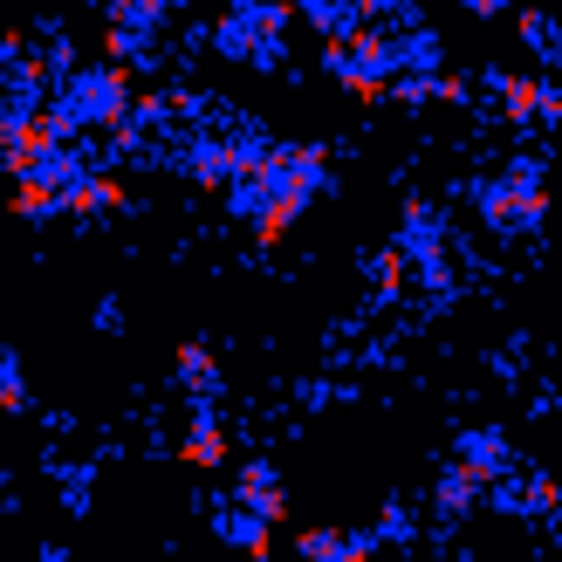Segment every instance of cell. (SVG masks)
Returning a JSON list of instances; mask_svg holds the SVG:
<instances>
[{
	"mask_svg": "<svg viewBox=\"0 0 562 562\" xmlns=\"http://www.w3.org/2000/svg\"><path fill=\"white\" fill-rule=\"evenodd\" d=\"M481 82L494 90V103H501V124H508V131H528V124H536V110H542V90H549V76H521V69H487Z\"/></svg>",
	"mask_w": 562,
	"mask_h": 562,
	"instance_id": "ba28073f",
	"label": "cell"
},
{
	"mask_svg": "<svg viewBox=\"0 0 562 562\" xmlns=\"http://www.w3.org/2000/svg\"><path fill=\"white\" fill-rule=\"evenodd\" d=\"M63 213L69 220H103V213H131V186L124 172H110V165H90L69 192H63Z\"/></svg>",
	"mask_w": 562,
	"mask_h": 562,
	"instance_id": "8992f818",
	"label": "cell"
},
{
	"mask_svg": "<svg viewBox=\"0 0 562 562\" xmlns=\"http://www.w3.org/2000/svg\"><path fill=\"white\" fill-rule=\"evenodd\" d=\"M27 412V378H21V357L0 350V418H21Z\"/></svg>",
	"mask_w": 562,
	"mask_h": 562,
	"instance_id": "ac0fdd59",
	"label": "cell"
},
{
	"mask_svg": "<svg viewBox=\"0 0 562 562\" xmlns=\"http://www.w3.org/2000/svg\"><path fill=\"white\" fill-rule=\"evenodd\" d=\"M21 55H27V35H21V27H0V76H8Z\"/></svg>",
	"mask_w": 562,
	"mask_h": 562,
	"instance_id": "cb8c5ba5",
	"label": "cell"
},
{
	"mask_svg": "<svg viewBox=\"0 0 562 562\" xmlns=\"http://www.w3.org/2000/svg\"><path fill=\"white\" fill-rule=\"evenodd\" d=\"M8 213L14 220H27V227H42V220H55L63 213V200L42 186V179H14V192H8Z\"/></svg>",
	"mask_w": 562,
	"mask_h": 562,
	"instance_id": "9a60e30c",
	"label": "cell"
},
{
	"mask_svg": "<svg viewBox=\"0 0 562 562\" xmlns=\"http://www.w3.org/2000/svg\"><path fill=\"white\" fill-rule=\"evenodd\" d=\"M234 508L261 515L268 528H281V521H289V487H281V473H274L268 460H247V467H234Z\"/></svg>",
	"mask_w": 562,
	"mask_h": 562,
	"instance_id": "52a82bcc",
	"label": "cell"
},
{
	"mask_svg": "<svg viewBox=\"0 0 562 562\" xmlns=\"http://www.w3.org/2000/svg\"><path fill=\"white\" fill-rule=\"evenodd\" d=\"M289 8L281 0H255V8H227L213 21V55L247 69H281V42H289Z\"/></svg>",
	"mask_w": 562,
	"mask_h": 562,
	"instance_id": "3957f363",
	"label": "cell"
},
{
	"mask_svg": "<svg viewBox=\"0 0 562 562\" xmlns=\"http://www.w3.org/2000/svg\"><path fill=\"white\" fill-rule=\"evenodd\" d=\"M473 213H481V227L494 240H521L542 227L549 213V192H542V158H515L508 172H494L473 186Z\"/></svg>",
	"mask_w": 562,
	"mask_h": 562,
	"instance_id": "6da1fadb",
	"label": "cell"
},
{
	"mask_svg": "<svg viewBox=\"0 0 562 562\" xmlns=\"http://www.w3.org/2000/svg\"><path fill=\"white\" fill-rule=\"evenodd\" d=\"M344 549H350L344 528H302V536H295V555L302 562H344Z\"/></svg>",
	"mask_w": 562,
	"mask_h": 562,
	"instance_id": "e0dca14e",
	"label": "cell"
},
{
	"mask_svg": "<svg viewBox=\"0 0 562 562\" xmlns=\"http://www.w3.org/2000/svg\"><path fill=\"white\" fill-rule=\"evenodd\" d=\"M473 508H481V487H473L460 467H446L439 481H432V515H439L446 528H460V521H467Z\"/></svg>",
	"mask_w": 562,
	"mask_h": 562,
	"instance_id": "8fae6325",
	"label": "cell"
},
{
	"mask_svg": "<svg viewBox=\"0 0 562 562\" xmlns=\"http://www.w3.org/2000/svg\"><path fill=\"white\" fill-rule=\"evenodd\" d=\"M562 508V487L549 481V473H528V481H521V515H536V521H549Z\"/></svg>",
	"mask_w": 562,
	"mask_h": 562,
	"instance_id": "ffe728a7",
	"label": "cell"
},
{
	"mask_svg": "<svg viewBox=\"0 0 562 562\" xmlns=\"http://www.w3.org/2000/svg\"><path fill=\"white\" fill-rule=\"evenodd\" d=\"M97 329H124V308H117V295H103V302H97Z\"/></svg>",
	"mask_w": 562,
	"mask_h": 562,
	"instance_id": "484cf974",
	"label": "cell"
},
{
	"mask_svg": "<svg viewBox=\"0 0 562 562\" xmlns=\"http://www.w3.org/2000/svg\"><path fill=\"white\" fill-rule=\"evenodd\" d=\"M213 528H220V542L240 549L247 562H274V528H268L261 515H247V508H234V501H220V508H213Z\"/></svg>",
	"mask_w": 562,
	"mask_h": 562,
	"instance_id": "30bf717a",
	"label": "cell"
},
{
	"mask_svg": "<svg viewBox=\"0 0 562 562\" xmlns=\"http://www.w3.org/2000/svg\"><path fill=\"white\" fill-rule=\"evenodd\" d=\"M432 103H453V110L473 103V82H467L460 69H439V76H432Z\"/></svg>",
	"mask_w": 562,
	"mask_h": 562,
	"instance_id": "603a6c76",
	"label": "cell"
},
{
	"mask_svg": "<svg viewBox=\"0 0 562 562\" xmlns=\"http://www.w3.org/2000/svg\"><path fill=\"white\" fill-rule=\"evenodd\" d=\"M460 8H467L473 21H501V14H508V0H460Z\"/></svg>",
	"mask_w": 562,
	"mask_h": 562,
	"instance_id": "d4e9b609",
	"label": "cell"
},
{
	"mask_svg": "<svg viewBox=\"0 0 562 562\" xmlns=\"http://www.w3.org/2000/svg\"><path fill=\"white\" fill-rule=\"evenodd\" d=\"M82 172H90V158H82L76 145H55V151H48V158H42V165H35V172H27V179H42V186L55 192V200H63V192H69V186H76Z\"/></svg>",
	"mask_w": 562,
	"mask_h": 562,
	"instance_id": "5bb4252c",
	"label": "cell"
},
{
	"mask_svg": "<svg viewBox=\"0 0 562 562\" xmlns=\"http://www.w3.org/2000/svg\"><path fill=\"white\" fill-rule=\"evenodd\" d=\"M268 186H274V179H268ZM308 206H316V192H302V186H274V192H268V206L247 220V240H255L261 255H274V247L302 227V213H308Z\"/></svg>",
	"mask_w": 562,
	"mask_h": 562,
	"instance_id": "5b68a950",
	"label": "cell"
},
{
	"mask_svg": "<svg viewBox=\"0 0 562 562\" xmlns=\"http://www.w3.org/2000/svg\"><path fill=\"white\" fill-rule=\"evenodd\" d=\"M371 542L384 549V542H412V508L405 501H384V515H378V528H371Z\"/></svg>",
	"mask_w": 562,
	"mask_h": 562,
	"instance_id": "7402d4cb",
	"label": "cell"
},
{
	"mask_svg": "<svg viewBox=\"0 0 562 562\" xmlns=\"http://www.w3.org/2000/svg\"><path fill=\"white\" fill-rule=\"evenodd\" d=\"M281 8H289V14H302V8H308V0H281Z\"/></svg>",
	"mask_w": 562,
	"mask_h": 562,
	"instance_id": "83f0119b",
	"label": "cell"
},
{
	"mask_svg": "<svg viewBox=\"0 0 562 562\" xmlns=\"http://www.w3.org/2000/svg\"><path fill=\"white\" fill-rule=\"evenodd\" d=\"M131 90H137V69H117V63H90V69H82V63H76L63 82H55L48 103H63L82 137H90V131L103 137L110 124L131 117Z\"/></svg>",
	"mask_w": 562,
	"mask_h": 562,
	"instance_id": "7a4b0ae2",
	"label": "cell"
},
{
	"mask_svg": "<svg viewBox=\"0 0 562 562\" xmlns=\"http://www.w3.org/2000/svg\"><path fill=\"white\" fill-rule=\"evenodd\" d=\"M172 371H179V384H186L200 405H213V398H220V363H213V350H206V344H179Z\"/></svg>",
	"mask_w": 562,
	"mask_h": 562,
	"instance_id": "7c38bea8",
	"label": "cell"
},
{
	"mask_svg": "<svg viewBox=\"0 0 562 562\" xmlns=\"http://www.w3.org/2000/svg\"><path fill=\"white\" fill-rule=\"evenodd\" d=\"M103 21H117V27H145V35H158V27L172 21V0H103Z\"/></svg>",
	"mask_w": 562,
	"mask_h": 562,
	"instance_id": "2e32d148",
	"label": "cell"
},
{
	"mask_svg": "<svg viewBox=\"0 0 562 562\" xmlns=\"http://www.w3.org/2000/svg\"><path fill=\"white\" fill-rule=\"evenodd\" d=\"M227 8H255V0H227Z\"/></svg>",
	"mask_w": 562,
	"mask_h": 562,
	"instance_id": "f1b7e54d",
	"label": "cell"
},
{
	"mask_svg": "<svg viewBox=\"0 0 562 562\" xmlns=\"http://www.w3.org/2000/svg\"><path fill=\"white\" fill-rule=\"evenodd\" d=\"M412 295V261L398 255V247H378V255H371V302H405Z\"/></svg>",
	"mask_w": 562,
	"mask_h": 562,
	"instance_id": "4fadbf2b",
	"label": "cell"
},
{
	"mask_svg": "<svg viewBox=\"0 0 562 562\" xmlns=\"http://www.w3.org/2000/svg\"><path fill=\"white\" fill-rule=\"evenodd\" d=\"M344 562H378V542H371V536H350V549H344Z\"/></svg>",
	"mask_w": 562,
	"mask_h": 562,
	"instance_id": "4316f807",
	"label": "cell"
},
{
	"mask_svg": "<svg viewBox=\"0 0 562 562\" xmlns=\"http://www.w3.org/2000/svg\"><path fill=\"white\" fill-rule=\"evenodd\" d=\"M336 82H344V97H350V103H363V110H378V103L391 97V76H371V69H344Z\"/></svg>",
	"mask_w": 562,
	"mask_h": 562,
	"instance_id": "44dd1931",
	"label": "cell"
},
{
	"mask_svg": "<svg viewBox=\"0 0 562 562\" xmlns=\"http://www.w3.org/2000/svg\"><path fill=\"white\" fill-rule=\"evenodd\" d=\"M227 460H234V439H227V426H220V412L200 405V412H192V426H186V439H179V467H192V473H220Z\"/></svg>",
	"mask_w": 562,
	"mask_h": 562,
	"instance_id": "9c48e42d",
	"label": "cell"
},
{
	"mask_svg": "<svg viewBox=\"0 0 562 562\" xmlns=\"http://www.w3.org/2000/svg\"><path fill=\"white\" fill-rule=\"evenodd\" d=\"M453 467H460L467 481L487 494L494 481H508V473H515V446H508V432L473 426V432H460V439H453Z\"/></svg>",
	"mask_w": 562,
	"mask_h": 562,
	"instance_id": "277c9868",
	"label": "cell"
},
{
	"mask_svg": "<svg viewBox=\"0 0 562 562\" xmlns=\"http://www.w3.org/2000/svg\"><path fill=\"white\" fill-rule=\"evenodd\" d=\"M515 35H521L528 48H536L542 63H555V21H549L542 8H521V14H515Z\"/></svg>",
	"mask_w": 562,
	"mask_h": 562,
	"instance_id": "d6986e66",
	"label": "cell"
}]
</instances>
